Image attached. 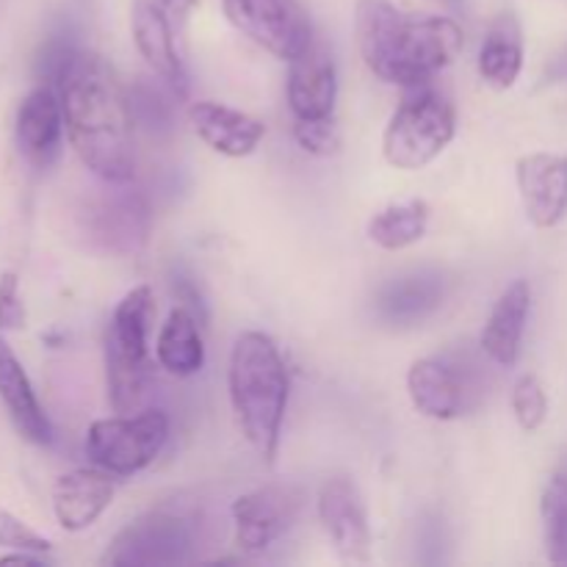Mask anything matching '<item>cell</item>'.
<instances>
[{
  "mask_svg": "<svg viewBox=\"0 0 567 567\" xmlns=\"http://www.w3.org/2000/svg\"><path fill=\"white\" fill-rule=\"evenodd\" d=\"M64 127L72 150L103 183H131L136 169L131 92L109 59L70 50L55 70Z\"/></svg>",
  "mask_w": 567,
  "mask_h": 567,
  "instance_id": "6da1fadb",
  "label": "cell"
},
{
  "mask_svg": "<svg viewBox=\"0 0 567 567\" xmlns=\"http://www.w3.org/2000/svg\"><path fill=\"white\" fill-rule=\"evenodd\" d=\"M354 37L365 66L380 81L424 86L463 50V31L449 17H408L388 0H358Z\"/></svg>",
  "mask_w": 567,
  "mask_h": 567,
  "instance_id": "7a4b0ae2",
  "label": "cell"
},
{
  "mask_svg": "<svg viewBox=\"0 0 567 567\" xmlns=\"http://www.w3.org/2000/svg\"><path fill=\"white\" fill-rule=\"evenodd\" d=\"M230 402L241 435L266 465L275 463L288 408V369L277 343L264 332L238 336L230 354Z\"/></svg>",
  "mask_w": 567,
  "mask_h": 567,
  "instance_id": "3957f363",
  "label": "cell"
},
{
  "mask_svg": "<svg viewBox=\"0 0 567 567\" xmlns=\"http://www.w3.org/2000/svg\"><path fill=\"white\" fill-rule=\"evenodd\" d=\"M155 305L153 291L138 286L122 297L105 330V388L114 413H131L144 399L150 382V324Z\"/></svg>",
  "mask_w": 567,
  "mask_h": 567,
  "instance_id": "277c9868",
  "label": "cell"
},
{
  "mask_svg": "<svg viewBox=\"0 0 567 567\" xmlns=\"http://www.w3.org/2000/svg\"><path fill=\"white\" fill-rule=\"evenodd\" d=\"M454 131H457L454 105L432 89L415 86V92L388 122L382 153L396 169H421L449 147Z\"/></svg>",
  "mask_w": 567,
  "mask_h": 567,
  "instance_id": "5b68a950",
  "label": "cell"
},
{
  "mask_svg": "<svg viewBox=\"0 0 567 567\" xmlns=\"http://www.w3.org/2000/svg\"><path fill=\"white\" fill-rule=\"evenodd\" d=\"M199 532L192 515L172 507L150 509L127 524L111 540L103 565L111 567H158L183 565L197 551Z\"/></svg>",
  "mask_w": 567,
  "mask_h": 567,
  "instance_id": "8992f818",
  "label": "cell"
},
{
  "mask_svg": "<svg viewBox=\"0 0 567 567\" xmlns=\"http://www.w3.org/2000/svg\"><path fill=\"white\" fill-rule=\"evenodd\" d=\"M169 437L164 410H144L138 415L120 413L100 419L86 432V454L92 465L114 476H133L147 468Z\"/></svg>",
  "mask_w": 567,
  "mask_h": 567,
  "instance_id": "52a82bcc",
  "label": "cell"
},
{
  "mask_svg": "<svg viewBox=\"0 0 567 567\" xmlns=\"http://www.w3.org/2000/svg\"><path fill=\"white\" fill-rule=\"evenodd\" d=\"M78 230L86 247L103 255L125 258L142 252L150 236L147 197L127 183H116V188L94 194L78 208Z\"/></svg>",
  "mask_w": 567,
  "mask_h": 567,
  "instance_id": "ba28073f",
  "label": "cell"
},
{
  "mask_svg": "<svg viewBox=\"0 0 567 567\" xmlns=\"http://www.w3.org/2000/svg\"><path fill=\"white\" fill-rule=\"evenodd\" d=\"M221 6L244 37L280 61H293L316 39L299 0H221Z\"/></svg>",
  "mask_w": 567,
  "mask_h": 567,
  "instance_id": "9c48e42d",
  "label": "cell"
},
{
  "mask_svg": "<svg viewBox=\"0 0 567 567\" xmlns=\"http://www.w3.org/2000/svg\"><path fill=\"white\" fill-rule=\"evenodd\" d=\"M302 504V487L288 485V482H275V485H264L238 496L230 507L236 546L249 557L264 554L297 524Z\"/></svg>",
  "mask_w": 567,
  "mask_h": 567,
  "instance_id": "30bf717a",
  "label": "cell"
},
{
  "mask_svg": "<svg viewBox=\"0 0 567 567\" xmlns=\"http://www.w3.org/2000/svg\"><path fill=\"white\" fill-rule=\"evenodd\" d=\"M319 518L336 551L349 563H365L371 554V529L363 496L349 476H332L319 491Z\"/></svg>",
  "mask_w": 567,
  "mask_h": 567,
  "instance_id": "8fae6325",
  "label": "cell"
},
{
  "mask_svg": "<svg viewBox=\"0 0 567 567\" xmlns=\"http://www.w3.org/2000/svg\"><path fill=\"white\" fill-rule=\"evenodd\" d=\"M526 219L540 230H551L567 214V155L532 153L515 166Z\"/></svg>",
  "mask_w": 567,
  "mask_h": 567,
  "instance_id": "7c38bea8",
  "label": "cell"
},
{
  "mask_svg": "<svg viewBox=\"0 0 567 567\" xmlns=\"http://www.w3.org/2000/svg\"><path fill=\"white\" fill-rule=\"evenodd\" d=\"M338 78L332 53L313 39L288 61V103L297 120H327L336 111Z\"/></svg>",
  "mask_w": 567,
  "mask_h": 567,
  "instance_id": "4fadbf2b",
  "label": "cell"
},
{
  "mask_svg": "<svg viewBox=\"0 0 567 567\" xmlns=\"http://www.w3.org/2000/svg\"><path fill=\"white\" fill-rule=\"evenodd\" d=\"M116 493L114 474L103 468H78L53 485V513L64 532H83L111 507Z\"/></svg>",
  "mask_w": 567,
  "mask_h": 567,
  "instance_id": "5bb4252c",
  "label": "cell"
},
{
  "mask_svg": "<svg viewBox=\"0 0 567 567\" xmlns=\"http://www.w3.org/2000/svg\"><path fill=\"white\" fill-rule=\"evenodd\" d=\"M64 111H61L59 92L50 86H37L20 103L14 122V136L20 153L33 166H48L59 155L61 133H64Z\"/></svg>",
  "mask_w": 567,
  "mask_h": 567,
  "instance_id": "9a60e30c",
  "label": "cell"
},
{
  "mask_svg": "<svg viewBox=\"0 0 567 567\" xmlns=\"http://www.w3.org/2000/svg\"><path fill=\"white\" fill-rule=\"evenodd\" d=\"M194 133L208 144L214 153L227 155V158H247L264 142L266 127L255 116L244 111L230 109V105L214 103V100H199L188 109Z\"/></svg>",
  "mask_w": 567,
  "mask_h": 567,
  "instance_id": "2e32d148",
  "label": "cell"
},
{
  "mask_svg": "<svg viewBox=\"0 0 567 567\" xmlns=\"http://www.w3.org/2000/svg\"><path fill=\"white\" fill-rule=\"evenodd\" d=\"M131 28L142 59L153 66L161 81L169 83L177 94L188 92V75L177 50V20L161 11L131 6Z\"/></svg>",
  "mask_w": 567,
  "mask_h": 567,
  "instance_id": "e0dca14e",
  "label": "cell"
},
{
  "mask_svg": "<svg viewBox=\"0 0 567 567\" xmlns=\"http://www.w3.org/2000/svg\"><path fill=\"white\" fill-rule=\"evenodd\" d=\"M0 402H3L11 424L25 441L37 443V446H48L53 441V426H50L37 393H33L20 358L6 343L3 336H0Z\"/></svg>",
  "mask_w": 567,
  "mask_h": 567,
  "instance_id": "ac0fdd59",
  "label": "cell"
},
{
  "mask_svg": "<svg viewBox=\"0 0 567 567\" xmlns=\"http://www.w3.org/2000/svg\"><path fill=\"white\" fill-rule=\"evenodd\" d=\"M532 310V288L526 280L509 282L507 291L498 297V302L493 305L491 316L485 321V330H482V352L493 360V363L509 365L518 363L520 354V341H524L526 321H529Z\"/></svg>",
  "mask_w": 567,
  "mask_h": 567,
  "instance_id": "d6986e66",
  "label": "cell"
},
{
  "mask_svg": "<svg viewBox=\"0 0 567 567\" xmlns=\"http://www.w3.org/2000/svg\"><path fill=\"white\" fill-rule=\"evenodd\" d=\"M446 297V280L437 271H415L388 282L377 297V313L393 327H410L435 313Z\"/></svg>",
  "mask_w": 567,
  "mask_h": 567,
  "instance_id": "ffe728a7",
  "label": "cell"
},
{
  "mask_svg": "<svg viewBox=\"0 0 567 567\" xmlns=\"http://www.w3.org/2000/svg\"><path fill=\"white\" fill-rule=\"evenodd\" d=\"M520 70H524V31H520L518 17L504 11L485 33L480 50V75L487 86L504 92L515 86Z\"/></svg>",
  "mask_w": 567,
  "mask_h": 567,
  "instance_id": "44dd1931",
  "label": "cell"
},
{
  "mask_svg": "<svg viewBox=\"0 0 567 567\" xmlns=\"http://www.w3.org/2000/svg\"><path fill=\"white\" fill-rule=\"evenodd\" d=\"M408 391L413 408L435 421H449L463 410L460 377L441 360H415L408 371Z\"/></svg>",
  "mask_w": 567,
  "mask_h": 567,
  "instance_id": "7402d4cb",
  "label": "cell"
},
{
  "mask_svg": "<svg viewBox=\"0 0 567 567\" xmlns=\"http://www.w3.org/2000/svg\"><path fill=\"white\" fill-rule=\"evenodd\" d=\"M155 358L175 377H192L203 369L205 347L192 310L175 308L166 316L155 341Z\"/></svg>",
  "mask_w": 567,
  "mask_h": 567,
  "instance_id": "603a6c76",
  "label": "cell"
},
{
  "mask_svg": "<svg viewBox=\"0 0 567 567\" xmlns=\"http://www.w3.org/2000/svg\"><path fill=\"white\" fill-rule=\"evenodd\" d=\"M430 225V205L424 199H408L382 208L374 219L369 221V238L377 247L396 252V249L410 247L421 241Z\"/></svg>",
  "mask_w": 567,
  "mask_h": 567,
  "instance_id": "cb8c5ba5",
  "label": "cell"
},
{
  "mask_svg": "<svg viewBox=\"0 0 567 567\" xmlns=\"http://www.w3.org/2000/svg\"><path fill=\"white\" fill-rule=\"evenodd\" d=\"M543 543L548 563L567 567V474H554L543 491Z\"/></svg>",
  "mask_w": 567,
  "mask_h": 567,
  "instance_id": "d4e9b609",
  "label": "cell"
},
{
  "mask_svg": "<svg viewBox=\"0 0 567 567\" xmlns=\"http://www.w3.org/2000/svg\"><path fill=\"white\" fill-rule=\"evenodd\" d=\"M513 413L526 432H537L546 424L548 396L535 374H524L513 388Z\"/></svg>",
  "mask_w": 567,
  "mask_h": 567,
  "instance_id": "484cf974",
  "label": "cell"
},
{
  "mask_svg": "<svg viewBox=\"0 0 567 567\" xmlns=\"http://www.w3.org/2000/svg\"><path fill=\"white\" fill-rule=\"evenodd\" d=\"M293 138L310 155H332L341 144V133H338L332 116H327V120H297Z\"/></svg>",
  "mask_w": 567,
  "mask_h": 567,
  "instance_id": "4316f807",
  "label": "cell"
},
{
  "mask_svg": "<svg viewBox=\"0 0 567 567\" xmlns=\"http://www.w3.org/2000/svg\"><path fill=\"white\" fill-rule=\"evenodd\" d=\"M0 546L11 548V551H33V554H48L50 540L42 537L39 532H33L31 526L22 524L14 515L3 513L0 509Z\"/></svg>",
  "mask_w": 567,
  "mask_h": 567,
  "instance_id": "83f0119b",
  "label": "cell"
},
{
  "mask_svg": "<svg viewBox=\"0 0 567 567\" xmlns=\"http://www.w3.org/2000/svg\"><path fill=\"white\" fill-rule=\"evenodd\" d=\"M25 327V305L20 299V280L14 271L0 277V332Z\"/></svg>",
  "mask_w": 567,
  "mask_h": 567,
  "instance_id": "f1b7e54d",
  "label": "cell"
}]
</instances>
